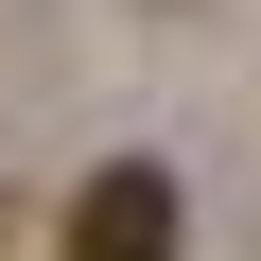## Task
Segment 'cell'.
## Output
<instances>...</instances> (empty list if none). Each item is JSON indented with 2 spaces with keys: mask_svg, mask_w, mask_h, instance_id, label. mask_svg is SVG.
<instances>
[{
  "mask_svg": "<svg viewBox=\"0 0 261 261\" xmlns=\"http://www.w3.org/2000/svg\"><path fill=\"white\" fill-rule=\"evenodd\" d=\"M53 244H70V261H174L192 226H174V174H157V157H105V174L70 192V226H53Z\"/></svg>",
  "mask_w": 261,
  "mask_h": 261,
  "instance_id": "1",
  "label": "cell"
}]
</instances>
